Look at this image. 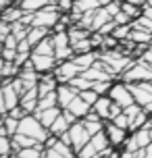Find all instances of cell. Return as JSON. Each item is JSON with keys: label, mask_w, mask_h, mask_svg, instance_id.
Masks as SVG:
<instances>
[{"label": "cell", "mask_w": 152, "mask_h": 158, "mask_svg": "<svg viewBox=\"0 0 152 158\" xmlns=\"http://www.w3.org/2000/svg\"><path fill=\"white\" fill-rule=\"evenodd\" d=\"M115 27H117V23H115V21H108V23H106V25H102V27H100L98 31L102 33V35H111V33L115 31Z\"/></svg>", "instance_id": "45"}, {"label": "cell", "mask_w": 152, "mask_h": 158, "mask_svg": "<svg viewBox=\"0 0 152 158\" xmlns=\"http://www.w3.org/2000/svg\"><path fill=\"white\" fill-rule=\"evenodd\" d=\"M94 50V44H92V35L86 40H79V42H75L73 44V52L75 54H86V52H92Z\"/></svg>", "instance_id": "30"}, {"label": "cell", "mask_w": 152, "mask_h": 158, "mask_svg": "<svg viewBox=\"0 0 152 158\" xmlns=\"http://www.w3.org/2000/svg\"><path fill=\"white\" fill-rule=\"evenodd\" d=\"M98 58H100V50H92V52H86V54H75L73 56V60L75 64L79 67L81 71H86L90 67H94L98 63Z\"/></svg>", "instance_id": "14"}, {"label": "cell", "mask_w": 152, "mask_h": 158, "mask_svg": "<svg viewBox=\"0 0 152 158\" xmlns=\"http://www.w3.org/2000/svg\"><path fill=\"white\" fill-rule=\"evenodd\" d=\"M81 123H83V127L88 129L90 135H96V133H100V131H104V125H106V121H102L94 110H90L88 117L81 118Z\"/></svg>", "instance_id": "12"}, {"label": "cell", "mask_w": 152, "mask_h": 158, "mask_svg": "<svg viewBox=\"0 0 152 158\" xmlns=\"http://www.w3.org/2000/svg\"><path fill=\"white\" fill-rule=\"evenodd\" d=\"M11 158H17V156H11Z\"/></svg>", "instance_id": "58"}, {"label": "cell", "mask_w": 152, "mask_h": 158, "mask_svg": "<svg viewBox=\"0 0 152 158\" xmlns=\"http://www.w3.org/2000/svg\"><path fill=\"white\" fill-rule=\"evenodd\" d=\"M108 96H111L112 102H117L119 106H123V108L136 102V100H133V94H131V89H129V85L125 83V81L112 83V87H111V92H108Z\"/></svg>", "instance_id": "4"}, {"label": "cell", "mask_w": 152, "mask_h": 158, "mask_svg": "<svg viewBox=\"0 0 152 158\" xmlns=\"http://www.w3.org/2000/svg\"><path fill=\"white\" fill-rule=\"evenodd\" d=\"M142 110H144V106H140V104H136V102H133V104H129V106H125V108H123V112H125V114L129 117V121H133V118H136Z\"/></svg>", "instance_id": "37"}, {"label": "cell", "mask_w": 152, "mask_h": 158, "mask_svg": "<svg viewBox=\"0 0 152 158\" xmlns=\"http://www.w3.org/2000/svg\"><path fill=\"white\" fill-rule=\"evenodd\" d=\"M67 110L69 112H73V114H75V117L79 118H86L88 117V112L92 110V106H90L88 102H86V100H83V98H81V96H77V98H75V100H73L71 104H69V106H67Z\"/></svg>", "instance_id": "17"}, {"label": "cell", "mask_w": 152, "mask_h": 158, "mask_svg": "<svg viewBox=\"0 0 152 158\" xmlns=\"http://www.w3.org/2000/svg\"><path fill=\"white\" fill-rule=\"evenodd\" d=\"M131 27L133 29H142V31H150L152 33V19H148V17L140 15L137 19H133L131 21Z\"/></svg>", "instance_id": "31"}, {"label": "cell", "mask_w": 152, "mask_h": 158, "mask_svg": "<svg viewBox=\"0 0 152 158\" xmlns=\"http://www.w3.org/2000/svg\"><path fill=\"white\" fill-rule=\"evenodd\" d=\"M111 106H112V100L111 96H100L96 102H94V106H92V110L96 112L98 117L102 118V121H108V114H111Z\"/></svg>", "instance_id": "15"}, {"label": "cell", "mask_w": 152, "mask_h": 158, "mask_svg": "<svg viewBox=\"0 0 152 158\" xmlns=\"http://www.w3.org/2000/svg\"><path fill=\"white\" fill-rule=\"evenodd\" d=\"M112 87V81H92V89L96 92L98 96H106Z\"/></svg>", "instance_id": "34"}, {"label": "cell", "mask_w": 152, "mask_h": 158, "mask_svg": "<svg viewBox=\"0 0 152 158\" xmlns=\"http://www.w3.org/2000/svg\"><path fill=\"white\" fill-rule=\"evenodd\" d=\"M8 2H11V0H0V6H6Z\"/></svg>", "instance_id": "55"}, {"label": "cell", "mask_w": 152, "mask_h": 158, "mask_svg": "<svg viewBox=\"0 0 152 158\" xmlns=\"http://www.w3.org/2000/svg\"><path fill=\"white\" fill-rule=\"evenodd\" d=\"M69 137H71V146H73V150H75V154L86 146V143L90 142V137L92 135L88 133V129L83 127V123L81 121H77V123H73L71 127H69Z\"/></svg>", "instance_id": "5"}, {"label": "cell", "mask_w": 152, "mask_h": 158, "mask_svg": "<svg viewBox=\"0 0 152 158\" xmlns=\"http://www.w3.org/2000/svg\"><path fill=\"white\" fill-rule=\"evenodd\" d=\"M32 54H54V42H52V33L48 38H44L38 46L32 50Z\"/></svg>", "instance_id": "25"}, {"label": "cell", "mask_w": 152, "mask_h": 158, "mask_svg": "<svg viewBox=\"0 0 152 158\" xmlns=\"http://www.w3.org/2000/svg\"><path fill=\"white\" fill-rule=\"evenodd\" d=\"M142 15L152 19V4H144V6H142Z\"/></svg>", "instance_id": "50"}, {"label": "cell", "mask_w": 152, "mask_h": 158, "mask_svg": "<svg viewBox=\"0 0 152 158\" xmlns=\"http://www.w3.org/2000/svg\"><path fill=\"white\" fill-rule=\"evenodd\" d=\"M23 15H25V10L21 6H11V8H4V10H2L0 19L6 21V23H17V21L23 19Z\"/></svg>", "instance_id": "20"}, {"label": "cell", "mask_w": 152, "mask_h": 158, "mask_svg": "<svg viewBox=\"0 0 152 158\" xmlns=\"http://www.w3.org/2000/svg\"><path fill=\"white\" fill-rule=\"evenodd\" d=\"M32 63H33V69L40 73V75H44V73L54 71L58 60H56L54 54H32Z\"/></svg>", "instance_id": "6"}, {"label": "cell", "mask_w": 152, "mask_h": 158, "mask_svg": "<svg viewBox=\"0 0 152 158\" xmlns=\"http://www.w3.org/2000/svg\"><path fill=\"white\" fill-rule=\"evenodd\" d=\"M129 40L133 44H142V46H150L152 44V33L150 31H142V29H133L131 27V33H129Z\"/></svg>", "instance_id": "22"}, {"label": "cell", "mask_w": 152, "mask_h": 158, "mask_svg": "<svg viewBox=\"0 0 152 158\" xmlns=\"http://www.w3.org/2000/svg\"><path fill=\"white\" fill-rule=\"evenodd\" d=\"M0 112L6 114V104H4V89H2V83H0Z\"/></svg>", "instance_id": "48"}, {"label": "cell", "mask_w": 152, "mask_h": 158, "mask_svg": "<svg viewBox=\"0 0 152 158\" xmlns=\"http://www.w3.org/2000/svg\"><path fill=\"white\" fill-rule=\"evenodd\" d=\"M69 127H71V123H69V121L65 118V114L61 112V117L56 118L54 123H52V127H50V133H52V135H58V137H61L63 133H67V131H69Z\"/></svg>", "instance_id": "26"}, {"label": "cell", "mask_w": 152, "mask_h": 158, "mask_svg": "<svg viewBox=\"0 0 152 158\" xmlns=\"http://www.w3.org/2000/svg\"><path fill=\"white\" fill-rule=\"evenodd\" d=\"M2 89H4V104H6V112L13 110V108H17L19 102H21V94L15 89L13 81H11V79H4V81H2Z\"/></svg>", "instance_id": "9"}, {"label": "cell", "mask_w": 152, "mask_h": 158, "mask_svg": "<svg viewBox=\"0 0 152 158\" xmlns=\"http://www.w3.org/2000/svg\"><path fill=\"white\" fill-rule=\"evenodd\" d=\"M71 85L77 89V92H83V89H92V81L90 79H86L83 75H77V77L71 81Z\"/></svg>", "instance_id": "35"}, {"label": "cell", "mask_w": 152, "mask_h": 158, "mask_svg": "<svg viewBox=\"0 0 152 158\" xmlns=\"http://www.w3.org/2000/svg\"><path fill=\"white\" fill-rule=\"evenodd\" d=\"M52 42H54V56L58 63L61 60H69V58L75 56L73 46H71V38H69V29L52 33Z\"/></svg>", "instance_id": "2"}, {"label": "cell", "mask_w": 152, "mask_h": 158, "mask_svg": "<svg viewBox=\"0 0 152 158\" xmlns=\"http://www.w3.org/2000/svg\"><path fill=\"white\" fill-rule=\"evenodd\" d=\"M90 158H102V154H94V156H90Z\"/></svg>", "instance_id": "57"}, {"label": "cell", "mask_w": 152, "mask_h": 158, "mask_svg": "<svg viewBox=\"0 0 152 158\" xmlns=\"http://www.w3.org/2000/svg\"><path fill=\"white\" fill-rule=\"evenodd\" d=\"M6 114H11V117H15V118H19V121H21V118L27 114V110H25L23 106H17V108H13V110H8Z\"/></svg>", "instance_id": "46"}, {"label": "cell", "mask_w": 152, "mask_h": 158, "mask_svg": "<svg viewBox=\"0 0 152 158\" xmlns=\"http://www.w3.org/2000/svg\"><path fill=\"white\" fill-rule=\"evenodd\" d=\"M52 73H54V77H56L58 83H71L77 75H81V69L75 64L73 58H69V60H61Z\"/></svg>", "instance_id": "3"}, {"label": "cell", "mask_w": 152, "mask_h": 158, "mask_svg": "<svg viewBox=\"0 0 152 158\" xmlns=\"http://www.w3.org/2000/svg\"><path fill=\"white\" fill-rule=\"evenodd\" d=\"M90 143L96 148V152H104L106 148H111V142H108V135H106V131H100V133L92 135V137H90Z\"/></svg>", "instance_id": "23"}, {"label": "cell", "mask_w": 152, "mask_h": 158, "mask_svg": "<svg viewBox=\"0 0 152 158\" xmlns=\"http://www.w3.org/2000/svg\"><path fill=\"white\" fill-rule=\"evenodd\" d=\"M119 154H121V152H117V150H115L112 154H108V156H102V158H119Z\"/></svg>", "instance_id": "53"}, {"label": "cell", "mask_w": 152, "mask_h": 158, "mask_svg": "<svg viewBox=\"0 0 152 158\" xmlns=\"http://www.w3.org/2000/svg\"><path fill=\"white\" fill-rule=\"evenodd\" d=\"M61 112H63V108H61V106H54V108H46V110H38V112H33V114H36V117L40 118V123L44 127H52V123H54L56 118L61 117Z\"/></svg>", "instance_id": "16"}, {"label": "cell", "mask_w": 152, "mask_h": 158, "mask_svg": "<svg viewBox=\"0 0 152 158\" xmlns=\"http://www.w3.org/2000/svg\"><path fill=\"white\" fill-rule=\"evenodd\" d=\"M61 85L58 81H56L54 73H44L40 75V81H38V92H40V98L42 96L50 94V92H56V87Z\"/></svg>", "instance_id": "13"}, {"label": "cell", "mask_w": 152, "mask_h": 158, "mask_svg": "<svg viewBox=\"0 0 152 158\" xmlns=\"http://www.w3.org/2000/svg\"><path fill=\"white\" fill-rule=\"evenodd\" d=\"M56 6H58V10L61 13H71L73 6H75V0H56Z\"/></svg>", "instance_id": "40"}, {"label": "cell", "mask_w": 152, "mask_h": 158, "mask_svg": "<svg viewBox=\"0 0 152 158\" xmlns=\"http://www.w3.org/2000/svg\"><path fill=\"white\" fill-rule=\"evenodd\" d=\"M4 81V58H0V83Z\"/></svg>", "instance_id": "52"}, {"label": "cell", "mask_w": 152, "mask_h": 158, "mask_svg": "<svg viewBox=\"0 0 152 158\" xmlns=\"http://www.w3.org/2000/svg\"><path fill=\"white\" fill-rule=\"evenodd\" d=\"M17 54H19V52H17L15 48H4V50H2V58H4L6 63H15Z\"/></svg>", "instance_id": "44"}, {"label": "cell", "mask_w": 152, "mask_h": 158, "mask_svg": "<svg viewBox=\"0 0 152 158\" xmlns=\"http://www.w3.org/2000/svg\"><path fill=\"white\" fill-rule=\"evenodd\" d=\"M11 35V23L0 19V44H4V40Z\"/></svg>", "instance_id": "42"}, {"label": "cell", "mask_w": 152, "mask_h": 158, "mask_svg": "<svg viewBox=\"0 0 152 158\" xmlns=\"http://www.w3.org/2000/svg\"><path fill=\"white\" fill-rule=\"evenodd\" d=\"M11 156H15L13 137L11 135H0V158H11Z\"/></svg>", "instance_id": "24"}, {"label": "cell", "mask_w": 152, "mask_h": 158, "mask_svg": "<svg viewBox=\"0 0 152 158\" xmlns=\"http://www.w3.org/2000/svg\"><path fill=\"white\" fill-rule=\"evenodd\" d=\"M38 104H40V92H38V85H36V87H29V89L21 96L19 106H23L25 110H27V114H33L36 108H38Z\"/></svg>", "instance_id": "11"}, {"label": "cell", "mask_w": 152, "mask_h": 158, "mask_svg": "<svg viewBox=\"0 0 152 158\" xmlns=\"http://www.w3.org/2000/svg\"><path fill=\"white\" fill-rule=\"evenodd\" d=\"M112 123H115L117 127H121V129H127V131H129V127H131V121H129V117L125 114V112H121L117 118H112Z\"/></svg>", "instance_id": "38"}, {"label": "cell", "mask_w": 152, "mask_h": 158, "mask_svg": "<svg viewBox=\"0 0 152 158\" xmlns=\"http://www.w3.org/2000/svg\"><path fill=\"white\" fill-rule=\"evenodd\" d=\"M79 96H81V98H83V100H86V102L90 104V106H94V102H96L98 98H100V96H98L96 92H94V89H83V92H79Z\"/></svg>", "instance_id": "39"}, {"label": "cell", "mask_w": 152, "mask_h": 158, "mask_svg": "<svg viewBox=\"0 0 152 158\" xmlns=\"http://www.w3.org/2000/svg\"><path fill=\"white\" fill-rule=\"evenodd\" d=\"M108 21H112V17H111V13L106 10L104 6H100V8H96V15H94V23H92V31H98L102 25H106Z\"/></svg>", "instance_id": "21"}, {"label": "cell", "mask_w": 152, "mask_h": 158, "mask_svg": "<svg viewBox=\"0 0 152 158\" xmlns=\"http://www.w3.org/2000/svg\"><path fill=\"white\" fill-rule=\"evenodd\" d=\"M144 158H152V142L144 148Z\"/></svg>", "instance_id": "51"}, {"label": "cell", "mask_w": 152, "mask_h": 158, "mask_svg": "<svg viewBox=\"0 0 152 158\" xmlns=\"http://www.w3.org/2000/svg\"><path fill=\"white\" fill-rule=\"evenodd\" d=\"M129 33H131V23L129 25H117L111 35L117 40V42H123V40H129Z\"/></svg>", "instance_id": "33"}, {"label": "cell", "mask_w": 152, "mask_h": 158, "mask_svg": "<svg viewBox=\"0 0 152 158\" xmlns=\"http://www.w3.org/2000/svg\"><path fill=\"white\" fill-rule=\"evenodd\" d=\"M17 46H19V40H17L15 35L11 33V35L4 40V48H15V50H17Z\"/></svg>", "instance_id": "47"}, {"label": "cell", "mask_w": 152, "mask_h": 158, "mask_svg": "<svg viewBox=\"0 0 152 158\" xmlns=\"http://www.w3.org/2000/svg\"><path fill=\"white\" fill-rule=\"evenodd\" d=\"M104 131H106V135H108V142H111L112 148H123L125 139L129 137V135H127V133H129L127 129H121V127H117L112 121H106Z\"/></svg>", "instance_id": "7"}, {"label": "cell", "mask_w": 152, "mask_h": 158, "mask_svg": "<svg viewBox=\"0 0 152 158\" xmlns=\"http://www.w3.org/2000/svg\"><path fill=\"white\" fill-rule=\"evenodd\" d=\"M121 4H123L121 0H112V2H108V4H106L104 8H106V10L111 13V17H115L117 13H121Z\"/></svg>", "instance_id": "43"}, {"label": "cell", "mask_w": 152, "mask_h": 158, "mask_svg": "<svg viewBox=\"0 0 152 158\" xmlns=\"http://www.w3.org/2000/svg\"><path fill=\"white\" fill-rule=\"evenodd\" d=\"M19 133L29 135V137H36V139L42 142V143H46V139L52 135L50 129L42 125L40 118L36 117V114H25V117L19 121Z\"/></svg>", "instance_id": "1"}, {"label": "cell", "mask_w": 152, "mask_h": 158, "mask_svg": "<svg viewBox=\"0 0 152 158\" xmlns=\"http://www.w3.org/2000/svg\"><path fill=\"white\" fill-rule=\"evenodd\" d=\"M44 158H65V156H63V154H58L56 150H52V148H50V150L44 152Z\"/></svg>", "instance_id": "49"}, {"label": "cell", "mask_w": 152, "mask_h": 158, "mask_svg": "<svg viewBox=\"0 0 152 158\" xmlns=\"http://www.w3.org/2000/svg\"><path fill=\"white\" fill-rule=\"evenodd\" d=\"M112 21H115L117 25H129L131 21H133V19H131L127 13H123V10H121V13H117V15L112 17Z\"/></svg>", "instance_id": "41"}, {"label": "cell", "mask_w": 152, "mask_h": 158, "mask_svg": "<svg viewBox=\"0 0 152 158\" xmlns=\"http://www.w3.org/2000/svg\"><path fill=\"white\" fill-rule=\"evenodd\" d=\"M56 96H58V106H61V108H67V106L79 96V92H77L71 83H61V85L56 87Z\"/></svg>", "instance_id": "10"}, {"label": "cell", "mask_w": 152, "mask_h": 158, "mask_svg": "<svg viewBox=\"0 0 152 158\" xmlns=\"http://www.w3.org/2000/svg\"><path fill=\"white\" fill-rule=\"evenodd\" d=\"M2 50H4V44H0V58H2Z\"/></svg>", "instance_id": "56"}, {"label": "cell", "mask_w": 152, "mask_h": 158, "mask_svg": "<svg viewBox=\"0 0 152 158\" xmlns=\"http://www.w3.org/2000/svg\"><path fill=\"white\" fill-rule=\"evenodd\" d=\"M108 2H112V0H98V4H100V6H106Z\"/></svg>", "instance_id": "54"}, {"label": "cell", "mask_w": 152, "mask_h": 158, "mask_svg": "<svg viewBox=\"0 0 152 158\" xmlns=\"http://www.w3.org/2000/svg\"><path fill=\"white\" fill-rule=\"evenodd\" d=\"M52 0H19V6L23 8V10H27V13H36V10L44 8Z\"/></svg>", "instance_id": "27"}, {"label": "cell", "mask_w": 152, "mask_h": 158, "mask_svg": "<svg viewBox=\"0 0 152 158\" xmlns=\"http://www.w3.org/2000/svg\"><path fill=\"white\" fill-rule=\"evenodd\" d=\"M48 35H50V29H46V27H29V31H27V42L32 44V50L38 46L44 38H48Z\"/></svg>", "instance_id": "19"}, {"label": "cell", "mask_w": 152, "mask_h": 158, "mask_svg": "<svg viewBox=\"0 0 152 158\" xmlns=\"http://www.w3.org/2000/svg\"><path fill=\"white\" fill-rule=\"evenodd\" d=\"M4 131H6V135H13L19 133V118L11 117V114H4Z\"/></svg>", "instance_id": "32"}, {"label": "cell", "mask_w": 152, "mask_h": 158, "mask_svg": "<svg viewBox=\"0 0 152 158\" xmlns=\"http://www.w3.org/2000/svg\"><path fill=\"white\" fill-rule=\"evenodd\" d=\"M38 142L36 137H29V135H23V133H15L13 135V148H15V154L19 150H23V148H32V146H38Z\"/></svg>", "instance_id": "18"}, {"label": "cell", "mask_w": 152, "mask_h": 158, "mask_svg": "<svg viewBox=\"0 0 152 158\" xmlns=\"http://www.w3.org/2000/svg\"><path fill=\"white\" fill-rule=\"evenodd\" d=\"M54 106H58V96H56V92H50V94H46V96L40 98V104H38L36 112L46 110V108H54Z\"/></svg>", "instance_id": "28"}, {"label": "cell", "mask_w": 152, "mask_h": 158, "mask_svg": "<svg viewBox=\"0 0 152 158\" xmlns=\"http://www.w3.org/2000/svg\"><path fill=\"white\" fill-rule=\"evenodd\" d=\"M131 94H133V100L140 106H148L152 102V92L148 87V81H142V83H127Z\"/></svg>", "instance_id": "8"}, {"label": "cell", "mask_w": 152, "mask_h": 158, "mask_svg": "<svg viewBox=\"0 0 152 158\" xmlns=\"http://www.w3.org/2000/svg\"><path fill=\"white\" fill-rule=\"evenodd\" d=\"M96 8H100L98 0H75L73 10L75 13H88V10H96Z\"/></svg>", "instance_id": "29"}, {"label": "cell", "mask_w": 152, "mask_h": 158, "mask_svg": "<svg viewBox=\"0 0 152 158\" xmlns=\"http://www.w3.org/2000/svg\"><path fill=\"white\" fill-rule=\"evenodd\" d=\"M121 10H123V13H127L131 19H137V17L142 15L140 6H137V4H131V2H127V0H125V2L121 4Z\"/></svg>", "instance_id": "36"}]
</instances>
